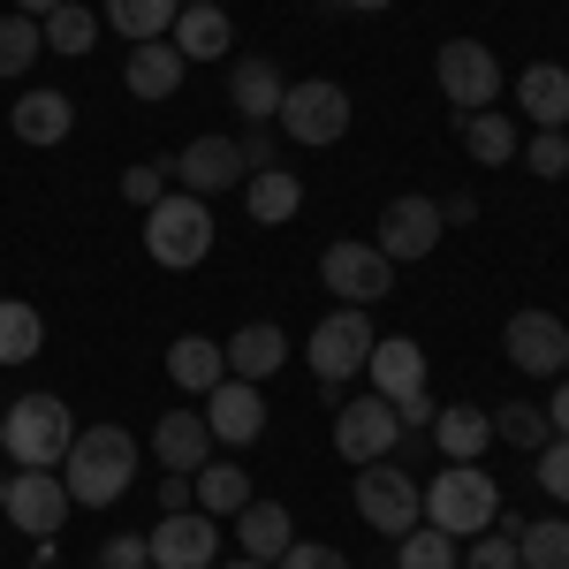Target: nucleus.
I'll return each mask as SVG.
<instances>
[{
    "instance_id": "f257e3e1",
    "label": "nucleus",
    "mask_w": 569,
    "mask_h": 569,
    "mask_svg": "<svg viewBox=\"0 0 569 569\" xmlns=\"http://www.w3.org/2000/svg\"><path fill=\"white\" fill-rule=\"evenodd\" d=\"M137 479V440L122 426H77L69 456H61V486L77 509H114Z\"/></svg>"
},
{
    "instance_id": "f03ea898",
    "label": "nucleus",
    "mask_w": 569,
    "mask_h": 569,
    "mask_svg": "<svg viewBox=\"0 0 569 569\" xmlns=\"http://www.w3.org/2000/svg\"><path fill=\"white\" fill-rule=\"evenodd\" d=\"M69 440H77V410L53 388H39V395H23V402L0 410V456L16 471H61Z\"/></svg>"
},
{
    "instance_id": "7ed1b4c3",
    "label": "nucleus",
    "mask_w": 569,
    "mask_h": 569,
    "mask_svg": "<svg viewBox=\"0 0 569 569\" xmlns=\"http://www.w3.org/2000/svg\"><path fill=\"white\" fill-rule=\"evenodd\" d=\"M501 517V486L479 463H448L433 486H426V525L448 531V539H479L486 525Z\"/></svg>"
},
{
    "instance_id": "20e7f679",
    "label": "nucleus",
    "mask_w": 569,
    "mask_h": 569,
    "mask_svg": "<svg viewBox=\"0 0 569 569\" xmlns=\"http://www.w3.org/2000/svg\"><path fill=\"white\" fill-rule=\"evenodd\" d=\"M144 251H152V266H168V273L206 266V251H213V206L190 198V190H168V198L144 213Z\"/></svg>"
},
{
    "instance_id": "39448f33",
    "label": "nucleus",
    "mask_w": 569,
    "mask_h": 569,
    "mask_svg": "<svg viewBox=\"0 0 569 569\" xmlns=\"http://www.w3.org/2000/svg\"><path fill=\"white\" fill-rule=\"evenodd\" d=\"M372 311L365 305H342V311H327L319 327H311V342H305V357H311V372H319V388L342 402V380H357L365 372V357H372Z\"/></svg>"
},
{
    "instance_id": "423d86ee",
    "label": "nucleus",
    "mask_w": 569,
    "mask_h": 569,
    "mask_svg": "<svg viewBox=\"0 0 569 569\" xmlns=\"http://www.w3.org/2000/svg\"><path fill=\"white\" fill-rule=\"evenodd\" d=\"M273 122H281L289 144H305V152L342 144V137H350V91L335 84V77H305V84H289V99H281Z\"/></svg>"
},
{
    "instance_id": "0eeeda50",
    "label": "nucleus",
    "mask_w": 569,
    "mask_h": 569,
    "mask_svg": "<svg viewBox=\"0 0 569 569\" xmlns=\"http://www.w3.org/2000/svg\"><path fill=\"white\" fill-rule=\"evenodd\" d=\"M433 84H440V99H448L456 114H479V107L501 99V61H493L486 39H448L433 53Z\"/></svg>"
},
{
    "instance_id": "6e6552de",
    "label": "nucleus",
    "mask_w": 569,
    "mask_h": 569,
    "mask_svg": "<svg viewBox=\"0 0 569 569\" xmlns=\"http://www.w3.org/2000/svg\"><path fill=\"white\" fill-rule=\"evenodd\" d=\"M357 517H365V531L402 539V531L426 517V486L410 479L402 463H365V471H357Z\"/></svg>"
},
{
    "instance_id": "1a4fd4ad",
    "label": "nucleus",
    "mask_w": 569,
    "mask_h": 569,
    "mask_svg": "<svg viewBox=\"0 0 569 569\" xmlns=\"http://www.w3.org/2000/svg\"><path fill=\"white\" fill-rule=\"evenodd\" d=\"M319 281L342 297V305H388L395 297V259L380 251V243H327L319 251Z\"/></svg>"
},
{
    "instance_id": "9d476101",
    "label": "nucleus",
    "mask_w": 569,
    "mask_h": 569,
    "mask_svg": "<svg viewBox=\"0 0 569 569\" xmlns=\"http://www.w3.org/2000/svg\"><path fill=\"white\" fill-rule=\"evenodd\" d=\"M402 426H395V402L388 395H357V402H335V456L342 463H388Z\"/></svg>"
},
{
    "instance_id": "9b49d317",
    "label": "nucleus",
    "mask_w": 569,
    "mask_h": 569,
    "mask_svg": "<svg viewBox=\"0 0 569 569\" xmlns=\"http://www.w3.org/2000/svg\"><path fill=\"white\" fill-rule=\"evenodd\" d=\"M501 350H509V365L531 372V380H562L569 372V319H555V311H517V319L501 327Z\"/></svg>"
},
{
    "instance_id": "f8f14e48",
    "label": "nucleus",
    "mask_w": 569,
    "mask_h": 569,
    "mask_svg": "<svg viewBox=\"0 0 569 569\" xmlns=\"http://www.w3.org/2000/svg\"><path fill=\"white\" fill-rule=\"evenodd\" d=\"M152 547V569H213L220 562V517L206 509H168L160 525L144 531Z\"/></svg>"
},
{
    "instance_id": "ddd939ff",
    "label": "nucleus",
    "mask_w": 569,
    "mask_h": 569,
    "mask_svg": "<svg viewBox=\"0 0 569 569\" xmlns=\"http://www.w3.org/2000/svg\"><path fill=\"white\" fill-rule=\"evenodd\" d=\"M168 176H176V190H190V198H213V190H243V144L236 137H190L176 160H168Z\"/></svg>"
},
{
    "instance_id": "4468645a",
    "label": "nucleus",
    "mask_w": 569,
    "mask_h": 569,
    "mask_svg": "<svg viewBox=\"0 0 569 569\" xmlns=\"http://www.w3.org/2000/svg\"><path fill=\"white\" fill-rule=\"evenodd\" d=\"M69 509H77V501H69L61 471H16V479H8V509H0V517H8L16 531H31V539H53Z\"/></svg>"
},
{
    "instance_id": "2eb2a0df",
    "label": "nucleus",
    "mask_w": 569,
    "mask_h": 569,
    "mask_svg": "<svg viewBox=\"0 0 569 569\" xmlns=\"http://www.w3.org/2000/svg\"><path fill=\"white\" fill-rule=\"evenodd\" d=\"M440 228H448V220H440V198H418V190H410V198H388V213H380V236H372V243L402 266V259H426V251L440 243Z\"/></svg>"
},
{
    "instance_id": "dca6fc26",
    "label": "nucleus",
    "mask_w": 569,
    "mask_h": 569,
    "mask_svg": "<svg viewBox=\"0 0 569 569\" xmlns=\"http://www.w3.org/2000/svg\"><path fill=\"white\" fill-rule=\"evenodd\" d=\"M206 426H213V440H228V448H251V440L266 433V395L251 388V380H220V388L206 395Z\"/></svg>"
},
{
    "instance_id": "f3484780",
    "label": "nucleus",
    "mask_w": 569,
    "mask_h": 569,
    "mask_svg": "<svg viewBox=\"0 0 569 569\" xmlns=\"http://www.w3.org/2000/svg\"><path fill=\"white\" fill-rule=\"evenodd\" d=\"M281 99H289V77H281V61H266V53H243V61L228 69V107H236L243 122H273V114H281Z\"/></svg>"
},
{
    "instance_id": "a211bd4d",
    "label": "nucleus",
    "mask_w": 569,
    "mask_h": 569,
    "mask_svg": "<svg viewBox=\"0 0 569 569\" xmlns=\"http://www.w3.org/2000/svg\"><path fill=\"white\" fill-rule=\"evenodd\" d=\"M220 357H228V380H273L281 365H289V335L273 327V319H251V327H236L228 342H220Z\"/></svg>"
},
{
    "instance_id": "6ab92c4d",
    "label": "nucleus",
    "mask_w": 569,
    "mask_h": 569,
    "mask_svg": "<svg viewBox=\"0 0 569 569\" xmlns=\"http://www.w3.org/2000/svg\"><path fill=\"white\" fill-rule=\"evenodd\" d=\"M122 84H130V99H144V107L176 99V91H182V53L168 39L130 46V53H122Z\"/></svg>"
},
{
    "instance_id": "aec40b11",
    "label": "nucleus",
    "mask_w": 569,
    "mask_h": 569,
    "mask_svg": "<svg viewBox=\"0 0 569 569\" xmlns=\"http://www.w3.org/2000/svg\"><path fill=\"white\" fill-rule=\"evenodd\" d=\"M365 380H372V395L402 402V395L426 388V350H418V342H402V335H380L372 357H365Z\"/></svg>"
},
{
    "instance_id": "412c9836",
    "label": "nucleus",
    "mask_w": 569,
    "mask_h": 569,
    "mask_svg": "<svg viewBox=\"0 0 569 569\" xmlns=\"http://www.w3.org/2000/svg\"><path fill=\"white\" fill-rule=\"evenodd\" d=\"M152 456H160V471H198V463L213 456L206 410H168V418L152 426Z\"/></svg>"
},
{
    "instance_id": "4be33fe9",
    "label": "nucleus",
    "mask_w": 569,
    "mask_h": 569,
    "mask_svg": "<svg viewBox=\"0 0 569 569\" xmlns=\"http://www.w3.org/2000/svg\"><path fill=\"white\" fill-rule=\"evenodd\" d=\"M236 539H243L251 562H281V555L297 547V517H289L281 501H259V493H251V501L236 509Z\"/></svg>"
},
{
    "instance_id": "5701e85b",
    "label": "nucleus",
    "mask_w": 569,
    "mask_h": 569,
    "mask_svg": "<svg viewBox=\"0 0 569 569\" xmlns=\"http://www.w3.org/2000/svg\"><path fill=\"white\" fill-rule=\"evenodd\" d=\"M8 130L23 137V144H61V137L77 130V99L69 91H23L8 107Z\"/></svg>"
},
{
    "instance_id": "b1692460",
    "label": "nucleus",
    "mask_w": 569,
    "mask_h": 569,
    "mask_svg": "<svg viewBox=\"0 0 569 569\" xmlns=\"http://www.w3.org/2000/svg\"><path fill=\"white\" fill-rule=\"evenodd\" d=\"M517 107L539 130H569V69L562 61H531L525 77H517Z\"/></svg>"
},
{
    "instance_id": "393cba45",
    "label": "nucleus",
    "mask_w": 569,
    "mask_h": 569,
    "mask_svg": "<svg viewBox=\"0 0 569 569\" xmlns=\"http://www.w3.org/2000/svg\"><path fill=\"white\" fill-rule=\"evenodd\" d=\"M168 380H176L182 395H213L220 380H228L220 342H213V335H176V342H168Z\"/></svg>"
},
{
    "instance_id": "a878e982",
    "label": "nucleus",
    "mask_w": 569,
    "mask_h": 569,
    "mask_svg": "<svg viewBox=\"0 0 569 569\" xmlns=\"http://www.w3.org/2000/svg\"><path fill=\"white\" fill-rule=\"evenodd\" d=\"M433 440L448 463H479L486 440H493V410H479V402H448V410H433Z\"/></svg>"
},
{
    "instance_id": "bb28decb",
    "label": "nucleus",
    "mask_w": 569,
    "mask_h": 569,
    "mask_svg": "<svg viewBox=\"0 0 569 569\" xmlns=\"http://www.w3.org/2000/svg\"><path fill=\"white\" fill-rule=\"evenodd\" d=\"M243 213L259 220V228L297 220V213H305V182L289 176V168H259V176H243Z\"/></svg>"
},
{
    "instance_id": "cd10ccee",
    "label": "nucleus",
    "mask_w": 569,
    "mask_h": 569,
    "mask_svg": "<svg viewBox=\"0 0 569 569\" xmlns=\"http://www.w3.org/2000/svg\"><path fill=\"white\" fill-rule=\"evenodd\" d=\"M168 46H176L182 61H220V53L236 46V31H228V8H182L176 31H168Z\"/></svg>"
},
{
    "instance_id": "c85d7f7f",
    "label": "nucleus",
    "mask_w": 569,
    "mask_h": 569,
    "mask_svg": "<svg viewBox=\"0 0 569 569\" xmlns=\"http://www.w3.org/2000/svg\"><path fill=\"white\" fill-rule=\"evenodd\" d=\"M176 16H182V0H107V8H99V23H114L130 46L168 39V31H176Z\"/></svg>"
},
{
    "instance_id": "c756f323",
    "label": "nucleus",
    "mask_w": 569,
    "mask_h": 569,
    "mask_svg": "<svg viewBox=\"0 0 569 569\" xmlns=\"http://www.w3.org/2000/svg\"><path fill=\"white\" fill-rule=\"evenodd\" d=\"M517 122L501 114V107H479V114H463V152L479 160V168H501V160H517Z\"/></svg>"
},
{
    "instance_id": "7c9ffc66",
    "label": "nucleus",
    "mask_w": 569,
    "mask_h": 569,
    "mask_svg": "<svg viewBox=\"0 0 569 569\" xmlns=\"http://www.w3.org/2000/svg\"><path fill=\"white\" fill-rule=\"evenodd\" d=\"M190 493H198L206 517H236V509L251 501V471H243V463H198V471H190Z\"/></svg>"
},
{
    "instance_id": "2f4dec72",
    "label": "nucleus",
    "mask_w": 569,
    "mask_h": 569,
    "mask_svg": "<svg viewBox=\"0 0 569 569\" xmlns=\"http://www.w3.org/2000/svg\"><path fill=\"white\" fill-rule=\"evenodd\" d=\"M39 31H46V53H69L77 61V53L99 46V16H91L84 0H61L53 16H39Z\"/></svg>"
},
{
    "instance_id": "473e14b6",
    "label": "nucleus",
    "mask_w": 569,
    "mask_h": 569,
    "mask_svg": "<svg viewBox=\"0 0 569 569\" xmlns=\"http://www.w3.org/2000/svg\"><path fill=\"white\" fill-rule=\"evenodd\" d=\"M39 342H46V319L16 297H0V365H31Z\"/></svg>"
},
{
    "instance_id": "72a5a7b5",
    "label": "nucleus",
    "mask_w": 569,
    "mask_h": 569,
    "mask_svg": "<svg viewBox=\"0 0 569 569\" xmlns=\"http://www.w3.org/2000/svg\"><path fill=\"white\" fill-rule=\"evenodd\" d=\"M493 440H509V448L539 456V448L555 440V426H547V410H539V402H501V410H493Z\"/></svg>"
},
{
    "instance_id": "f704fd0d",
    "label": "nucleus",
    "mask_w": 569,
    "mask_h": 569,
    "mask_svg": "<svg viewBox=\"0 0 569 569\" xmlns=\"http://www.w3.org/2000/svg\"><path fill=\"white\" fill-rule=\"evenodd\" d=\"M395 562H402V569H463V555H456L448 531H433V525L418 531V525H410L402 539H395Z\"/></svg>"
},
{
    "instance_id": "c9c22d12",
    "label": "nucleus",
    "mask_w": 569,
    "mask_h": 569,
    "mask_svg": "<svg viewBox=\"0 0 569 569\" xmlns=\"http://www.w3.org/2000/svg\"><path fill=\"white\" fill-rule=\"evenodd\" d=\"M39 53H46V31L31 16H0V77H31Z\"/></svg>"
},
{
    "instance_id": "e433bc0d",
    "label": "nucleus",
    "mask_w": 569,
    "mask_h": 569,
    "mask_svg": "<svg viewBox=\"0 0 569 569\" xmlns=\"http://www.w3.org/2000/svg\"><path fill=\"white\" fill-rule=\"evenodd\" d=\"M517 555H525V569H569V517L525 525L517 531Z\"/></svg>"
},
{
    "instance_id": "4c0bfd02",
    "label": "nucleus",
    "mask_w": 569,
    "mask_h": 569,
    "mask_svg": "<svg viewBox=\"0 0 569 569\" xmlns=\"http://www.w3.org/2000/svg\"><path fill=\"white\" fill-rule=\"evenodd\" d=\"M517 160H525L531 176H569V130H539V137H525V144H517Z\"/></svg>"
},
{
    "instance_id": "58836bf2",
    "label": "nucleus",
    "mask_w": 569,
    "mask_h": 569,
    "mask_svg": "<svg viewBox=\"0 0 569 569\" xmlns=\"http://www.w3.org/2000/svg\"><path fill=\"white\" fill-rule=\"evenodd\" d=\"M168 190H176V176H168V160H137L130 176H122V198H130L137 213H152V206H160Z\"/></svg>"
},
{
    "instance_id": "ea45409f",
    "label": "nucleus",
    "mask_w": 569,
    "mask_h": 569,
    "mask_svg": "<svg viewBox=\"0 0 569 569\" xmlns=\"http://www.w3.org/2000/svg\"><path fill=\"white\" fill-rule=\"evenodd\" d=\"M463 569H525V555H517V531H479L471 539V555H463Z\"/></svg>"
},
{
    "instance_id": "a19ab883",
    "label": "nucleus",
    "mask_w": 569,
    "mask_h": 569,
    "mask_svg": "<svg viewBox=\"0 0 569 569\" xmlns=\"http://www.w3.org/2000/svg\"><path fill=\"white\" fill-rule=\"evenodd\" d=\"M531 479H539V486H547V493L569 509V433H555L547 448H539V471H531Z\"/></svg>"
},
{
    "instance_id": "79ce46f5",
    "label": "nucleus",
    "mask_w": 569,
    "mask_h": 569,
    "mask_svg": "<svg viewBox=\"0 0 569 569\" xmlns=\"http://www.w3.org/2000/svg\"><path fill=\"white\" fill-rule=\"evenodd\" d=\"M91 569H152V547H144L137 531H114V539L91 555Z\"/></svg>"
},
{
    "instance_id": "37998d69",
    "label": "nucleus",
    "mask_w": 569,
    "mask_h": 569,
    "mask_svg": "<svg viewBox=\"0 0 569 569\" xmlns=\"http://www.w3.org/2000/svg\"><path fill=\"white\" fill-rule=\"evenodd\" d=\"M273 569H350V555H342V547H319V539H297Z\"/></svg>"
},
{
    "instance_id": "c03bdc74",
    "label": "nucleus",
    "mask_w": 569,
    "mask_h": 569,
    "mask_svg": "<svg viewBox=\"0 0 569 569\" xmlns=\"http://www.w3.org/2000/svg\"><path fill=\"white\" fill-rule=\"evenodd\" d=\"M395 426H402V433H426V426H433V395L426 388L402 395V402H395Z\"/></svg>"
},
{
    "instance_id": "a18cd8bd",
    "label": "nucleus",
    "mask_w": 569,
    "mask_h": 569,
    "mask_svg": "<svg viewBox=\"0 0 569 569\" xmlns=\"http://www.w3.org/2000/svg\"><path fill=\"white\" fill-rule=\"evenodd\" d=\"M236 144H243V168H251V176H259V168H273V137H266V122H243V137H236Z\"/></svg>"
},
{
    "instance_id": "49530a36",
    "label": "nucleus",
    "mask_w": 569,
    "mask_h": 569,
    "mask_svg": "<svg viewBox=\"0 0 569 569\" xmlns=\"http://www.w3.org/2000/svg\"><path fill=\"white\" fill-rule=\"evenodd\" d=\"M168 509H198V493H190V471H168V479H160V517H168Z\"/></svg>"
},
{
    "instance_id": "de8ad7c7",
    "label": "nucleus",
    "mask_w": 569,
    "mask_h": 569,
    "mask_svg": "<svg viewBox=\"0 0 569 569\" xmlns=\"http://www.w3.org/2000/svg\"><path fill=\"white\" fill-rule=\"evenodd\" d=\"M440 220H456V228H463V220H479V198H463V190H456V198H440Z\"/></svg>"
},
{
    "instance_id": "09e8293b",
    "label": "nucleus",
    "mask_w": 569,
    "mask_h": 569,
    "mask_svg": "<svg viewBox=\"0 0 569 569\" xmlns=\"http://www.w3.org/2000/svg\"><path fill=\"white\" fill-rule=\"evenodd\" d=\"M547 426H555V433H569V380L547 395Z\"/></svg>"
},
{
    "instance_id": "8fccbe9b",
    "label": "nucleus",
    "mask_w": 569,
    "mask_h": 569,
    "mask_svg": "<svg viewBox=\"0 0 569 569\" xmlns=\"http://www.w3.org/2000/svg\"><path fill=\"white\" fill-rule=\"evenodd\" d=\"M53 8H61V0H16V16H31V23H39V16H53Z\"/></svg>"
},
{
    "instance_id": "3c124183",
    "label": "nucleus",
    "mask_w": 569,
    "mask_h": 569,
    "mask_svg": "<svg viewBox=\"0 0 569 569\" xmlns=\"http://www.w3.org/2000/svg\"><path fill=\"white\" fill-rule=\"evenodd\" d=\"M342 8H357V16H380V8H395V0H342Z\"/></svg>"
},
{
    "instance_id": "603ef678",
    "label": "nucleus",
    "mask_w": 569,
    "mask_h": 569,
    "mask_svg": "<svg viewBox=\"0 0 569 569\" xmlns=\"http://www.w3.org/2000/svg\"><path fill=\"white\" fill-rule=\"evenodd\" d=\"M213 569H273V562H251V555H243V562H213Z\"/></svg>"
},
{
    "instance_id": "864d4df0",
    "label": "nucleus",
    "mask_w": 569,
    "mask_h": 569,
    "mask_svg": "<svg viewBox=\"0 0 569 569\" xmlns=\"http://www.w3.org/2000/svg\"><path fill=\"white\" fill-rule=\"evenodd\" d=\"M182 8H220V0H182Z\"/></svg>"
},
{
    "instance_id": "5fc2aeb1",
    "label": "nucleus",
    "mask_w": 569,
    "mask_h": 569,
    "mask_svg": "<svg viewBox=\"0 0 569 569\" xmlns=\"http://www.w3.org/2000/svg\"><path fill=\"white\" fill-rule=\"evenodd\" d=\"M0 509H8V479H0Z\"/></svg>"
}]
</instances>
